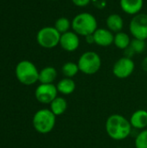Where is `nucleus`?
<instances>
[{"label":"nucleus","mask_w":147,"mask_h":148,"mask_svg":"<svg viewBox=\"0 0 147 148\" xmlns=\"http://www.w3.org/2000/svg\"><path fill=\"white\" fill-rule=\"evenodd\" d=\"M105 127L107 135L114 140L126 139L131 134L133 127L130 121L118 114L110 115L106 121Z\"/></svg>","instance_id":"nucleus-1"},{"label":"nucleus","mask_w":147,"mask_h":148,"mask_svg":"<svg viewBox=\"0 0 147 148\" xmlns=\"http://www.w3.org/2000/svg\"><path fill=\"white\" fill-rule=\"evenodd\" d=\"M71 27L78 36H89L98 29V23L94 15L88 12H82L76 15L72 22Z\"/></svg>","instance_id":"nucleus-2"},{"label":"nucleus","mask_w":147,"mask_h":148,"mask_svg":"<svg viewBox=\"0 0 147 148\" xmlns=\"http://www.w3.org/2000/svg\"><path fill=\"white\" fill-rule=\"evenodd\" d=\"M15 73L17 80L26 86L35 84L39 79V71L36 65L27 60L18 62L16 67Z\"/></svg>","instance_id":"nucleus-3"},{"label":"nucleus","mask_w":147,"mask_h":148,"mask_svg":"<svg viewBox=\"0 0 147 148\" xmlns=\"http://www.w3.org/2000/svg\"><path fill=\"white\" fill-rule=\"evenodd\" d=\"M55 115L50 109H41L37 111L33 117L34 128L40 134H45L50 133L55 125Z\"/></svg>","instance_id":"nucleus-4"},{"label":"nucleus","mask_w":147,"mask_h":148,"mask_svg":"<svg viewBox=\"0 0 147 148\" xmlns=\"http://www.w3.org/2000/svg\"><path fill=\"white\" fill-rule=\"evenodd\" d=\"M77 64L80 71L83 74L94 75L101 67V59L96 52L87 51L80 56Z\"/></svg>","instance_id":"nucleus-5"},{"label":"nucleus","mask_w":147,"mask_h":148,"mask_svg":"<svg viewBox=\"0 0 147 148\" xmlns=\"http://www.w3.org/2000/svg\"><path fill=\"white\" fill-rule=\"evenodd\" d=\"M61 34L55 27L46 26L42 28L36 34L37 43L45 49H53L60 43Z\"/></svg>","instance_id":"nucleus-6"},{"label":"nucleus","mask_w":147,"mask_h":148,"mask_svg":"<svg viewBox=\"0 0 147 148\" xmlns=\"http://www.w3.org/2000/svg\"><path fill=\"white\" fill-rule=\"evenodd\" d=\"M129 30L133 38L141 40L147 39V14L139 13L130 22Z\"/></svg>","instance_id":"nucleus-7"},{"label":"nucleus","mask_w":147,"mask_h":148,"mask_svg":"<svg viewBox=\"0 0 147 148\" xmlns=\"http://www.w3.org/2000/svg\"><path fill=\"white\" fill-rule=\"evenodd\" d=\"M134 69L135 64L132 58L124 56L114 63L113 67V73L119 79H126L133 73Z\"/></svg>","instance_id":"nucleus-8"},{"label":"nucleus","mask_w":147,"mask_h":148,"mask_svg":"<svg viewBox=\"0 0 147 148\" xmlns=\"http://www.w3.org/2000/svg\"><path fill=\"white\" fill-rule=\"evenodd\" d=\"M56 86L51 84H40L35 92L36 100L42 104H50L57 97Z\"/></svg>","instance_id":"nucleus-9"},{"label":"nucleus","mask_w":147,"mask_h":148,"mask_svg":"<svg viewBox=\"0 0 147 148\" xmlns=\"http://www.w3.org/2000/svg\"><path fill=\"white\" fill-rule=\"evenodd\" d=\"M59 44L65 51H75L80 46L79 36L74 31H68L64 34H62Z\"/></svg>","instance_id":"nucleus-10"},{"label":"nucleus","mask_w":147,"mask_h":148,"mask_svg":"<svg viewBox=\"0 0 147 148\" xmlns=\"http://www.w3.org/2000/svg\"><path fill=\"white\" fill-rule=\"evenodd\" d=\"M93 36L94 39V43L99 46L107 47L113 43L114 36L113 35V32L108 29L98 28L94 31Z\"/></svg>","instance_id":"nucleus-11"},{"label":"nucleus","mask_w":147,"mask_h":148,"mask_svg":"<svg viewBox=\"0 0 147 148\" xmlns=\"http://www.w3.org/2000/svg\"><path fill=\"white\" fill-rule=\"evenodd\" d=\"M122 10L128 15H137L143 8L144 0H120Z\"/></svg>","instance_id":"nucleus-12"},{"label":"nucleus","mask_w":147,"mask_h":148,"mask_svg":"<svg viewBox=\"0 0 147 148\" xmlns=\"http://www.w3.org/2000/svg\"><path fill=\"white\" fill-rule=\"evenodd\" d=\"M129 121L133 128L145 129L147 127V111L144 109L135 111Z\"/></svg>","instance_id":"nucleus-13"},{"label":"nucleus","mask_w":147,"mask_h":148,"mask_svg":"<svg viewBox=\"0 0 147 148\" xmlns=\"http://www.w3.org/2000/svg\"><path fill=\"white\" fill-rule=\"evenodd\" d=\"M57 77V71L54 67H45L39 72L38 81L41 84H51Z\"/></svg>","instance_id":"nucleus-14"},{"label":"nucleus","mask_w":147,"mask_h":148,"mask_svg":"<svg viewBox=\"0 0 147 148\" xmlns=\"http://www.w3.org/2000/svg\"><path fill=\"white\" fill-rule=\"evenodd\" d=\"M107 26L109 30L112 32H120L124 27V21L123 18L119 14H111L107 16Z\"/></svg>","instance_id":"nucleus-15"},{"label":"nucleus","mask_w":147,"mask_h":148,"mask_svg":"<svg viewBox=\"0 0 147 148\" xmlns=\"http://www.w3.org/2000/svg\"><path fill=\"white\" fill-rule=\"evenodd\" d=\"M76 85L75 81L72 78H63L61 81L58 82L56 85V88L59 93L64 95H68L74 93L75 90Z\"/></svg>","instance_id":"nucleus-16"},{"label":"nucleus","mask_w":147,"mask_h":148,"mask_svg":"<svg viewBox=\"0 0 147 148\" xmlns=\"http://www.w3.org/2000/svg\"><path fill=\"white\" fill-rule=\"evenodd\" d=\"M68 108V102L62 97H56L50 103V110L55 116H60L65 113Z\"/></svg>","instance_id":"nucleus-17"},{"label":"nucleus","mask_w":147,"mask_h":148,"mask_svg":"<svg viewBox=\"0 0 147 148\" xmlns=\"http://www.w3.org/2000/svg\"><path fill=\"white\" fill-rule=\"evenodd\" d=\"M131 41L132 40L130 39V36L126 33L120 31V32H118L115 34L114 39H113V43L118 49L125 50L126 48H128L130 46Z\"/></svg>","instance_id":"nucleus-18"},{"label":"nucleus","mask_w":147,"mask_h":148,"mask_svg":"<svg viewBox=\"0 0 147 148\" xmlns=\"http://www.w3.org/2000/svg\"><path fill=\"white\" fill-rule=\"evenodd\" d=\"M62 74L65 75L67 78H73L77 75V73L80 71L78 64L73 62H68L63 64L62 68Z\"/></svg>","instance_id":"nucleus-19"},{"label":"nucleus","mask_w":147,"mask_h":148,"mask_svg":"<svg viewBox=\"0 0 147 148\" xmlns=\"http://www.w3.org/2000/svg\"><path fill=\"white\" fill-rule=\"evenodd\" d=\"M54 27L62 35V34H64V33L69 31V29L71 27V23H70V21H69L68 18L62 16V17H59L55 21Z\"/></svg>","instance_id":"nucleus-20"},{"label":"nucleus","mask_w":147,"mask_h":148,"mask_svg":"<svg viewBox=\"0 0 147 148\" xmlns=\"http://www.w3.org/2000/svg\"><path fill=\"white\" fill-rule=\"evenodd\" d=\"M146 40H141L138 38H133L130 43V47L132 48V49L134 51L135 54L143 53L144 50L146 49Z\"/></svg>","instance_id":"nucleus-21"},{"label":"nucleus","mask_w":147,"mask_h":148,"mask_svg":"<svg viewBox=\"0 0 147 148\" xmlns=\"http://www.w3.org/2000/svg\"><path fill=\"white\" fill-rule=\"evenodd\" d=\"M135 147L147 148V129L140 132L135 139Z\"/></svg>","instance_id":"nucleus-22"},{"label":"nucleus","mask_w":147,"mask_h":148,"mask_svg":"<svg viewBox=\"0 0 147 148\" xmlns=\"http://www.w3.org/2000/svg\"><path fill=\"white\" fill-rule=\"evenodd\" d=\"M92 0H72L73 3L78 7H85L91 3Z\"/></svg>","instance_id":"nucleus-23"},{"label":"nucleus","mask_w":147,"mask_h":148,"mask_svg":"<svg viewBox=\"0 0 147 148\" xmlns=\"http://www.w3.org/2000/svg\"><path fill=\"white\" fill-rule=\"evenodd\" d=\"M93 4L97 8H103L106 6V0H92Z\"/></svg>","instance_id":"nucleus-24"},{"label":"nucleus","mask_w":147,"mask_h":148,"mask_svg":"<svg viewBox=\"0 0 147 148\" xmlns=\"http://www.w3.org/2000/svg\"><path fill=\"white\" fill-rule=\"evenodd\" d=\"M86 40L88 43H94V36L93 34L92 35H89V36H86Z\"/></svg>","instance_id":"nucleus-25"},{"label":"nucleus","mask_w":147,"mask_h":148,"mask_svg":"<svg viewBox=\"0 0 147 148\" xmlns=\"http://www.w3.org/2000/svg\"><path fill=\"white\" fill-rule=\"evenodd\" d=\"M142 69H143L144 71L147 72V56H146L144 58V60L142 62Z\"/></svg>","instance_id":"nucleus-26"},{"label":"nucleus","mask_w":147,"mask_h":148,"mask_svg":"<svg viewBox=\"0 0 147 148\" xmlns=\"http://www.w3.org/2000/svg\"><path fill=\"white\" fill-rule=\"evenodd\" d=\"M51 1H55V0H51Z\"/></svg>","instance_id":"nucleus-27"},{"label":"nucleus","mask_w":147,"mask_h":148,"mask_svg":"<svg viewBox=\"0 0 147 148\" xmlns=\"http://www.w3.org/2000/svg\"><path fill=\"white\" fill-rule=\"evenodd\" d=\"M117 148H122V147H117Z\"/></svg>","instance_id":"nucleus-28"}]
</instances>
